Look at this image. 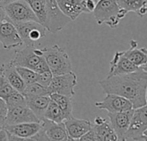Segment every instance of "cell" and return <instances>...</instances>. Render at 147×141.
<instances>
[{
  "instance_id": "cell-41",
  "label": "cell",
  "mask_w": 147,
  "mask_h": 141,
  "mask_svg": "<svg viewBox=\"0 0 147 141\" xmlns=\"http://www.w3.org/2000/svg\"><path fill=\"white\" fill-rule=\"evenodd\" d=\"M0 6H3V0H0Z\"/></svg>"
},
{
  "instance_id": "cell-25",
  "label": "cell",
  "mask_w": 147,
  "mask_h": 141,
  "mask_svg": "<svg viewBox=\"0 0 147 141\" xmlns=\"http://www.w3.org/2000/svg\"><path fill=\"white\" fill-rule=\"evenodd\" d=\"M44 118L56 123H61L65 121V115L61 109L53 100H50L49 102V104L44 114Z\"/></svg>"
},
{
  "instance_id": "cell-29",
  "label": "cell",
  "mask_w": 147,
  "mask_h": 141,
  "mask_svg": "<svg viewBox=\"0 0 147 141\" xmlns=\"http://www.w3.org/2000/svg\"><path fill=\"white\" fill-rule=\"evenodd\" d=\"M6 105L8 109H12L15 107H19V106H25L26 105V100L24 96L16 90H15L6 100H5Z\"/></svg>"
},
{
  "instance_id": "cell-32",
  "label": "cell",
  "mask_w": 147,
  "mask_h": 141,
  "mask_svg": "<svg viewBox=\"0 0 147 141\" xmlns=\"http://www.w3.org/2000/svg\"><path fill=\"white\" fill-rule=\"evenodd\" d=\"M53 75L52 74L51 71L48 70L47 72H41V73H38V78H37V83L40 84V85L47 88L52 78H53Z\"/></svg>"
},
{
  "instance_id": "cell-45",
  "label": "cell",
  "mask_w": 147,
  "mask_h": 141,
  "mask_svg": "<svg viewBox=\"0 0 147 141\" xmlns=\"http://www.w3.org/2000/svg\"><path fill=\"white\" fill-rule=\"evenodd\" d=\"M116 1H118V0H116Z\"/></svg>"
},
{
  "instance_id": "cell-24",
  "label": "cell",
  "mask_w": 147,
  "mask_h": 141,
  "mask_svg": "<svg viewBox=\"0 0 147 141\" xmlns=\"http://www.w3.org/2000/svg\"><path fill=\"white\" fill-rule=\"evenodd\" d=\"M35 15L39 23L46 28L47 25V6L46 0H25Z\"/></svg>"
},
{
  "instance_id": "cell-13",
  "label": "cell",
  "mask_w": 147,
  "mask_h": 141,
  "mask_svg": "<svg viewBox=\"0 0 147 141\" xmlns=\"http://www.w3.org/2000/svg\"><path fill=\"white\" fill-rule=\"evenodd\" d=\"M141 68L146 67H138L133 64L127 57H125L123 52H116L112 60L110 61V69L108 76H115L128 74L140 70Z\"/></svg>"
},
{
  "instance_id": "cell-12",
  "label": "cell",
  "mask_w": 147,
  "mask_h": 141,
  "mask_svg": "<svg viewBox=\"0 0 147 141\" xmlns=\"http://www.w3.org/2000/svg\"><path fill=\"white\" fill-rule=\"evenodd\" d=\"M133 114L134 109L127 111L109 113L110 125L115 132V134H117L120 141H127L125 136L128 129Z\"/></svg>"
},
{
  "instance_id": "cell-19",
  "label": "cell",
  "mask_w": 147,
  "mask_h": 141,
  "mask_svg": "<svg viewBox=\"0 0 147 141\" xmlns=\"http://www.w3.org/2000/svg\"><path fill=\"white\" fill-rule=\"evenodd\" d=\"M82 2L83 0H56L60 11L71 21L76 20L82 13H84Z\"/></svg>"
},
{
  "instance_id": "cell-15",
  "label": "cell",
  "mask_w": 147,
  "mask_h": 141,
  "mask_svg": "<svg viewBox=\"0 0 147 141\" xmlns=\"http://www.w3.org/2000/svg\"><path fill=\"white\" fill-rule=\"evenodd\" d=\"M67 136L71 140H78L91 129L92 123L88 120H80L73 116L64 121Z\"/></svg>"
},
{
  "instance_id": "cell-22",
  "label": "cell",
  "mask_w": 147,
  "mask_h": 141,
  "mask_svg": "<svg viewBox=\"0 0 147 141\" xmlns=\"http://www.w3.org/2000/svg\"><path fill=\"white\" fill-rule=\"evenodd\" d=\"M3 69V73L7 79V81L9 83V84L12 86L14 90H16L18 92H21L22 94L24 91V89L26 87V84L22 81V78L18 74V72L16 70V67L12 65L11 64H3L1 65Z\"/></svg>"
},
{
  "instance_id": "cell-18",
  "label": "cell",
  "mask_w": 147,
  "mask_h": 141,
  "mask_svg": "<svg viewBox=\"0 0 147 141\" xmlns=\"http://www.w3.org/2000/svg\"><path fill=\"white\" fill-rule=\"evenodd\" d=\"M24 97L27 107L41 121L51 100L49 96H24Z\"/></svg>"
},
{
  "instance_id": "cell-28",
  "label": "cell",
  "mask_w": 147,
  "mask_h": 141,
  "mask_svg": "<svg viewBox=\"0 0 147 141\" xmlns=\"http://www.w3.org/2000/svg\"><path fill=\"white\" fill-rule=\"evenodd\" d=\"M22 95L23 96H49V93L46 87L35 82L31 84L26 85Z\"/></svg>"
},
{
  "instance_id": "cell-44",
  "label": "cell",
  "mask_w": 147,
  "mask_h": 141,
  "mask_svg": "<svg viewBox=\"0 0 147 141\" xmlns=\"http://www.w3.org/2000/svg\"><path fill=\"white\" fill-rule=\"evenodd\" d=\"M94 1H95V2H96H96H98V1H99V0H94Z\"/></svg>"
},
{
  "instance_id": "cell-3",
  "label": "cell",
  "mask_w": 147,
  "mask_h": 141,
  "mask_svg": "<svg viewBox=\"0 0 147 141\" xmlns=\"http://www.w3.org/2000/svg\"><path fill=\"white\" fill-rule=\"evenodd\" d=\"M92 13L98 25L106 23L110 28H115L128 12L119 6L116 0H99Z\"/></svg>"
},
{
  "instance_id": "cell-16",
  "label": "cell",
  "mask_w": 147,
  "mask_h": 141,
  "mask_svg": "<svg viewBox=\"0 0 147 141\" xmlns=\"http://www.w3.org/2000/svg\"><path fill=\"white\" fill-rule=\"evenodd\" d=\"M40 125L42 130L45 132L47 137L50 141H62L68 137L64 121L61 123H56L43 118L40 121Z\"/></svg>"
},
{
  "instance_id": "cell-42",
  "label": "cell",
  "mask_w": 147,
  "mask_h": 141,
  "mask_svg": "<svg viewBox=\"0 0 147 141\" xmlns=\"http://www.w3.org/2000/svg\"><path fill=\"white\" fill-rule=\"evenodd\" d=\"M71 141H78V140H71Z\"/></svg>"
},
{
  "instance_id": "cell-1",
  "label": "cell",
  "mask_w": 147,
  "mask_h": 141,
  "mask_svg": "<svg viewBox=\"0 0 147 141\" xmlns=\"http://www.w3.org/2000/svg\"><path fill=\"white\" fill-rule=\"evenodd\" d=\"M99 84L105 94H115L129 100L134 109L146 105V68L128 74L108 76L100 80Z\"/></svg>"
},
{
  "instance_id": "cell-30",
  "label": "cell",
  "mask_w": 147,
  "mask_h": 141,
  "mask_svg": "<svg viewBox=\"0 0 147 141\" xmlns=\"http://www.w3.org/2000/svg\"><path fill=\"white\" fill-rule=\"evenodd\" d=\"M15 90H16L12 88V86L5 78L3 73V69L0 66V98L5 101Z\"/></svg>"
},
{
  "instance_id": "cell-34",
  "label": "cell",
  "mask_w": 147,
  "mask_h": 141,
  "mask_svg": "<svg viewBox=\"0 0 147 141\" xmlns=\"http://www.w3.org/2000/svg\"><path fill=\"white\" fill-rule=\"evenodd\" d=\"M96 3L94 0H83L82 5H83L84 13H88V14L92 13L96 7Z\"/></svg>"
},
{
  "instance_id": "cell-23",
  "label": "cell",
  "mask_w": 147,
  "mask_h": 141,
  "mask_svg": "<svg viewBox=\"0 0 147 141\" xmlns=\"http://www.w3.org/2000/svg\"><path fill=\"white\" fill-rule=\"evenodd\" d=\"M49 97L51 100H53L54 103L58 104V106L61 109L64 115L65 120L73 116L72 115V110H73V103H72V97L66 96L60 94H50Z\"/></svg>"
},
{
  "instance_id": "cell-39",
  "label": "cell",
  "mask_w": 147,
  "mask_h": 141,
  "mask_svg": "<svg viewBox=\"0 0 147 141\" xmlns=\"http://www.w3.org/2000/svg\"><path fill=\"white\" fill-rule=\"evenodd\" d=\"M146 138L147 137H146V138H142V139H140V140H138L136 141H147Z\"/></svg>"
},
{
  "instance_id": "cell-33",
  "label": "cell",
  "mask_w": 147,
  "mask_h": 141,
  "mask_svg": "<svg viewBox=\"0 0 147 141\" xmlns=\"http://www.w3.org/2000/svg\"><path fill=\"white\" fill-rule=\"evenodd\" d=\"M7 113H8V108L6 103L3 99L0 98V126H2L3 128L5 125Z\"/></svg>"
},
{
  "instance_id": "cell-17",
  "label": "cell",
  "mask_w": 147,
  "mask_h": 141,
  "mask_svg": "<svg viewBox=\"0 0 147 141\" xmlns=\"http://www.w3.org/2000/svg\"><path fill=\"white\" fill-rule=\"evenodd\" d=\"M3 128L11 135L25 138L36 134L41 129V125L40 122H26L16 125H6Z\"/></svg>"
},
{
  "instance_id": "cell-2",
  "label": "cell",
  "mask_w": 147,
  "mask_h": 141,
  "mask_svg": "<svg viewBox=\"0 0 147 141\" xmlns=\"http://www.w3.org/2000/svg\"><path fill=\"white\" fill-rule=\"evenodd\" d=\"M14 66H22L41 73L49 70L41 49H37L34 45L26 46L23 49L15 51L14 58L9 62Z\"/></svg>"
},
{
  "instance_id": "cell-8",
  "label": "cell",
  "mask_w": 147,
  "mask_h": 141,
  "mask_svg": "<svg viewBox=\"0 0 147 141\" xmlns=\"http://www.w3.org/2000/svg\"><path fill=\"white\" fill-rule=\"evenodd\" d=\"M147 130V107L143 106L134 109V114L126 133V140H138L146 138Z\"/></svg>"
},
{
  "instance_id": "cell-35",
  "label": "cell",
  "mask_w": 147,
  "mask_h": 141,
  "mask_svg": "<svg viewBox=\"0 0 147 141\" xmlns=\"http://www.w3.org/2000/svg\"><path fill=\"white\" fill-rule=\"evenodd\" d=\"M78 141H96V139L95 137V134H94L93 131L90 129L89 132H87L83 136H81L78 139Z\"/></svg>"
},
{
  "instance_id": "cell-31",
  "label": "cell",
  "mask_w": 147,
  "mask_h": 141,
  "mask_svg": "<svg viewBox=\"0 0 147 141\" xmlns=\"http://www.w3.org/2000/svg\"><path fill=\"white\" fill-rule=\"evenodd\" d=\"M8 137H9V141H50L47 137L45 132L42 130V128L36 134H34L31 137L20 138V137L11 135L9 134H8Z\"/></svg>"
},
{
  "instance_id": "cell-21",
  "label": "cell",
  "mask_w": 147,
  "mask_h": 141,
  "mask_svg": "<svg viewBox=\"0 0 147 141\" xmlns=\"http://www.w3.org/2000/svg\"><path fill=\"white\" fill-rule=\"evenodd\" d=\"M91 130L95 134L96 141H120L117 134L107 120L101 124L92 123Z\"/></svg>"
},
{
  "instance_id": "cell-5",
  "label": "cell",
  "mask_w": 147,
  "mask_h": 141,
  "mask_svg": "<svg viewBox=\"0 0 147 141\" xmlns=\"http://www.w3.org/2000/svg\"><path fill=\"white\" fill-rule=\"evenodd\" d=\"M78 84V78L76 74L73 72L53 76L47 89V91L50 94H60L66 96L73 97L75 96L74 88Z\"/></svg>"
},
{
  "instance_id": "cell-9",
  "label": "cell",
  "mask_w": 147,
  "mask_h": 141,
  "mask_svg": "<svg viewBox=\"0 0 147 141\" xmlns=\"http://www.w3.org/2000/svg\"><path fill=\"white\" fill-rule=\"evenodd\" d=\"M47 6V31L56 34L62 30L70 22L71 19L65 16L59 9L56 0H46Z\"/></svg>"
},
{
  "instance_id": "cell-36",
  "label": "cell",
  "mask_w": 147,
  "mask_h": 141,
  "mask_svg": "<svg viewBox=\"0 0 147 141\" xmlns=\"http://www.w3.org/2000/svg\"><path fill=\"white\" fill-rule=\"evenodd\" d=\"M0 141H9L8 133L4 128L0 130Z\"/></svg>"
},
{
  "instance_id": "cell-14",
  "label": "cell",
  "mask_w": 147,
  "mask_h": 141,
  "mask_svg": "<svg viewBox=\"0 0 147 141\" xmlns=\"http://www.w3.org/2000/svg\"><path fill=\"white\" fill-rule=\"evenodd\" d=\"M26 122H40L36 115L27 107L19 106L8 109L5 125H16Z\"/></svg>"
},
{
  "instance_id": "cell-26",
  "label": "cell",
  "mask_w": 147,
  "mask_h": 141,
  "mask_svg": "<svg viewBox=\"0 0 147 141\" xmlns=\"http://www.w3.org/2000/svg\"><path fill=\"white\" fill-rule=\"evenodd\" d=\"M119 6L127 12L134 11L138 16L142 8L146 7V0H118L117 1Z\"/></svg>"
},
{
  "instance_id": "cell-4",
  "label": "cell",
  "mask_w": 147,
  "mask_h": 141,
  "mask_svg": "<svg viewBox=\"0 0 147 141\" xmlns=\"http://www.w3.org/2000/svg\"><path fill=\"white\" fill-rule=\"evenodd\" d=\"M46 63L53 76L62 75L72 72L71 61L65 48L59 45L42 48Z\"/></svg>"
},
{
  "instance_id": "cell-27",
  "label": "cell",
  "mask_w": 147,
  "mask_h": 141,
  "mask_svg": "<svg viewBox=\"0 0 147 141\" xmlns=\"http://www.w3.org/2000/svg\"><path fill=\"white\" fill-rule=\"evenodd\" d=\"M16 72L22 78V81L26 85L31 84L33 83L37 82V78H38V73L35 72L33 70H30L28 68L22 67V66H15Z\"/></svg>"
},
{
  "instance_id": "cell-10",
  "label": "cell",
  "mask_w": 147,
  "mask_h": 141,
  "mask_svg": "<svg viewBox=\"0 0 147 141\" xmlns=\"http://www.w3.org/2000/svg\"><path fill=\"white\" fill-rule=\"evenodd\" d=\"M0 43L6 50L15 49L23 45L15 25L8 18L0 23Z\"/></svg>"
},
{
  "instance_id": "cell-38",
  "label": "cell",
  "mask_w": 147,
  "mask_h": 141,
  "mask_svg": "<svg viewBox=\"0 0 147 141\" xmlns=\"http://www.w3.org/2000/svg\"><path fill=\"white\" fill-rule=\"evenodd\" d=\"M15 1H17V0H3V6L9 3H12V2H15Z\"/></svg>"
},
{
  "instance_id": "cell-37",
  "label": "cell",
  "mask_w": 147,
  "mask_h": 141,
  "mask_svg": "<svg viewBox=\"0 0 147 141\" xmlns=\"http://www.w3.org/2000/svg\"><path fill=\"white\" fill-rule=\"evenodd\" d=\"M6 18H7V16L4 11V9L3 6H0V23L3 22L4 20H6Z\"/></svg>"
},
{
  "instance_id": "cell-43",
  "label": "cell",
  "mask_w": 147,
  "mask_h": 141,
  "mask_svg": "<svg viewBox=\"0 0 147 141\" xmlns=\"http://www.w3.org/2000/svg\"><path fill=\"white\" fill-rule=\"evenodd\" d=\"M3 128L2 126H0V130H1V129H3Z\"/></svg>"
},
{
  "instance_id": "cell-40",
  "label": "cell",
  "mask_w": 147,
  "mask_h": 141,
  "mask_svg": "<svg viewBox=\"0 0 147 141\" xmlns=\"http://www.w3.org/2000/svg\"><path fill=\"white\" fill-rule=\"evenodd\" d=\"M62 141H71V139H70L69 137H67V138H66L65 140H62Z\"/></svg>"
},
{
  "instance_id": "cell-20",
  "label": "cell",
  "mask_w": 147,
  "mask_h": 141,
  "mask_svg": "<svg viewBox=\"0 0 147 141\" xmlns=\"http://www.w3.org/2000/svg\"><path fill=\"white\" fill-rule=\"evenodd\" d=\"M131 47L129 49L123 51L125 57H127L133 64L138 67H146L147 64V50L146 47L138 48V42L132 40Z\"/></svg>"
},
{
  "instance_id": "cell-7",
  "label": "cell",
  "mask_w": 147,
  "mask_h": 141,
  "mask_svg": "<svg viewBox=\"0 0 147 141\" xmlns=\"http://www.w3.org/2000/svg\"><path fill=\"white\" fill-rule=\"evenodd\" d=\"M7 18L11 22H38L35 15L25 0H17L3 6Z\"/></svg>"
},
{
  "instance_id": "cell-11",
  "label": "cell",
  "mask_w": 147,
  "mask_h": 141,
  "mask_svg": "<svg viewBox=\"0 0 147 141\" xmlns=\"http://www.w3.org/2000/svg\"><path fill=\"white\" fill-rule=\"evenodd\" d=\"M95 106L109 113L122 112L133 109V104L129 100L115 94H106V96L102 102H96Z\"/></svg>"
},
{
  "instance_id": "cell-6",
  "label": "cell",
  "mask_w": 147,
  "mask_h": 141,
  "mask_svg": "<svg viewBox=\"0 0 147 141\" xmlns=\"http://www.w3.org/2000/svg\"><path fill=\"white\" fill-rule=\"evenodd\" d=\"M22 40L26 46L34 45V43L44 38L47 34V28L37 22H12Z\"/></svg>"
}]
</instances>
